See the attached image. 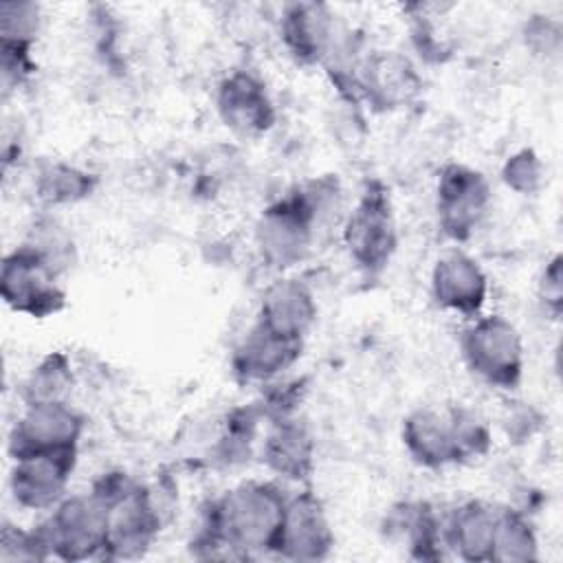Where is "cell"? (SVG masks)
Masks as SVG:
<instances>
[{
  "label": "cell",
  "instance_id": "cell-10",
  "mask_svg": "<svg viewBox=\"0 0 563 563\" xmlns=\"http://www.w3.org/2000/svg\"><path fill=\"white\" fill-rule=\"evenodd\" d=\"M79 449L42 451L11 457L9 490L24 510H53L66 495L77 468Z\"/></svg>",
  "mask_w": 563,
  "mask_h": 563
},
{
  "label": "cell",
  "instance_id": "cell-15",
  "mask_svg": "<svg viewBox=\"0 0 563 563\" xmlns=\"http://www.w3.org/2000/svg\"><path fill=\"white\" fill-rule=\"evenodd\" d=\"M422 88L416 66L398 51L365 53L358 66V99L389 112L411 103Z\"/></svg>",
  "mask_w": 563,
  "mask_h": 563
},
{
  "label": "cell",
  "instance_id": "cell-16",
  "mask_svg": "<svg viewBox=\"0 0 563 563\" xmlns=\"http://www.w3.org/2000/svg\"><path fill=\"white\" fill-rule=\"evenodd\" d=\"M279 35L288 55L301 66H321L341 31L323 2H288L282 9Z\"/></svg>",
  "mask_w": 563,
  "mask_h": 563
},
{
  "label": "cell",
  "instance_id": "cell-26",
  "mask_svg": "<svg viewBox=\"0 0 563 563\" xmlns=\"http://www.w3.org/2000/svg\"><path fill=\"white\" fill-rule=\"evenodd\" d=\"M504 185L519 196H534L541 191L545 180V167L532 147L512 152L501 165Z\"/></svg>",
  "mask_w": 563,
  "mask_h": 563
},
{
  "label": "cell",
  "instance_id": "cell-30",
  "mask_svg": "<svg viewBox=\"0 0 563 563\" xmlns=\"http://www.w3.org/2000/svg\"><path fill=\"white\" fill-rule=\"evenodd\" d=\"M539 418L537 411L532 407H517L515 411H510V416L504 420L506 422V429H508V435L512 438H530L537 429V424H526V420H534Z\"/></svg>",
  "mask_w": 563,
  "mask_h": 563
},
{
  "label": "cell",
  "instance_id": "cell-4",
  "mask_svg": "<svg viewBox=\"0 0 563 563\" xmlns=\"http://www.w3.org/2000/svg\"><path fill=\"white\" fill-rule=\"evenodd\" d=\"M466 367L495 389H517L526 372V345L517 325L504 314H477L460 336Z\"/></svg>",
  "mask_w": 563,
  "mask_h": 563
},
{
  "label": "cell",
  "instance_id": "cell-8",
  "mask_svg": "<svg viewBox=\"0 0 563 563\" xmlns=\"http://www.w3.org/2000/svg\"><path fill=\"white\" fill-rule=\"evenodd\" d=\"M493 202L488 178L464 163H446L435 183V216L444 238L466 242L484 222Z\"/></svg>",
  "mask_w": 563,
  "mask_h": 563
},
{
  "label": "cell",
  "instance_id": "cell-12",
  "mask_svg": "<svg viewBox=\"0 0 563 563\" xmlns=\"http://www.w3.org/2000/svg\"><path fill=\"white\" fill-rule=\"evenodd\" d=\"M334 550V530L321 497L312 488H301L286 501L284 526L275 556L286 561H323Z\"/></svg>",
  "mask_w": 563,
  "mask_h": 563
},
{
  "label": "cell",
  "instance_id": "cell-25",
  "mask_svg": "<svg viewBox=\"0 0 563 563\" xmlns=\"http://www.w3.org/2000/svg\"><path fill=\"white\" fill-rule=\"evenodd\" d=\"M42 29L40 4L2 2L0 4V51L7 55L31 57V48Z\"/></svg>",
  "mask_w": 563,
  "mask_h": 563
},
{
  "label": "cell",
  "instance_id": "cell-22",
  "mask_svg": "<svg viewBox=\"0 0 563 563\" xmlns=\"http://www.w3.org/2000/svg\"><path fill=\"white\" fill-rule=\"evenodd\" d=\"M537 559H539V537L528 515L510 506L497 508L490 561L530 563Z\"/></svg>",
  "mask_w": 563,
  "mask_h": 563
},
{
  "label": "cell",
  "instance_id": "cell-24",
  "mask_svg": "<svg viewBox=\"0 0 563 563\" xmlns=\"http://www.w3.org/2000/svg\"><path fill=\"white\" fill-rule=\"evenodd\" d=\"M95 189H97L95 174L64 161L46 163L35 178V196L46 207L81 202L90 198Z\"/></svg>",
  "mask_w": 563,
  "mask_h": 563
},
{
  "label": "cell",
  "instance_id": "cell-11",
  "mask_svg": "<svg viewBox=\"0 0 563 563\" xmlns=\"http://www.w3.org/2000/svg\"><path fill=\"white\" fill-rule=\"evenodd\" d=\"M84 429L86 418L70 405V400L24 405L9 433L7 451L9 457H15L24 453L79 449Z\"/></svg>",
  "mask_w": 563,
  "mask_h": 563
},
{
  "label": "cell",
  "instance_id": "cell-2",
  "mask_svg": "<svg viewBox=\"0 0 563 563\" xmlns=\"http://www.w3.org/2000/svg\"><path fill=\"white\" fill-rule=\"evenodd\" d=\"M339 183L319 176L273 200L255 222V249L264 266L286 273L312 249L321 220L336 207Z\"/></svg>",
  "mask_w": 563,
  "mask_h": 563
},
{
  "label": "cell",
  "instance_id": "cell-23",
  "mask_svg": "<svg viewBox=\"0 0 563 563\" xmlns=\"http://www.w3.org/2000/svg\"><path fill=\"white\" fill-rule=\"evenodd\" d=\"M75 385L73 365L66 352L55 350L40 358L20 385V400L24 405L62 402L70 398Z\"/></svg>",
  "mask_w": 563,
  "mask_h": 563
},
{
  "label": "cell",
  "instance_id": "cell-19",
  "mask_svg": "<svg viewBox=\"0 0 563 563\" xmlns=\"http://www.w3.org/2000/svg\"><path fill=\"white\" fill-rule=\"evenodd\" d=\"M262 462L277 477L306 484L317 466V442L310 427L295 413L271 420L262 444Z\"/></svg>",
  "mask_w": 563,
  "mask_h": 563
},
{
  "label": "cell",
  "instance_id": "cell-27",
  "mask_svg": "<svg viewBox=\"0 0 563 563\" xmlns=\"http://www.w3.org/2000/svg\"><path fill=\"white\" fill-rule=\"evenodd\" d=\"M0 559L2 561H44L48 559L35 528L22 530L13 523H2L0 532Z\"/></svg>",
  "mask_w": 563,
  "mask_h": 563
},
{
  "label": "cell",
  "instance_id": "cell-18",
  "mask_svg": "<svg viewBox=\"0 0 563 563\" xmlns=\"http://www.w3.org/2000/svg\"><path fill=\"white\" fill-rule=\"evenodd\" d=\"M317 314L319 306L312 288L299 277L282 275L264 288L255 323L279 336L303 341L312 330Z\"/></svg>",
  "mask_w": 563,
  "mask_h": 563
},
{
  "label": "cell",
  "instance_id": "cell-6",
  "mask_svg": "<svg viewBox=\"0 0 563 563\" xmlns=\"http://www.w3.org/2000/svg\"><path fill=\"white\" fill-rule=\"evenodd\" d=\"M343 246L354 266L365 275H380L396 249L398 224L389 189L380 180H367L356 205L343 222Z\"/></svg>",
  "mask_w": 563,
  "mask_h": 563
},
{
  "label": "cell",
  "instance_id": "cell-3",
  "mask_svg": "<svg viewBox=\"0 0 563 563\" xmlns=\"http://www.w3.org/2000/svg\"><path fill=\"white\" fill-rule=\"evenodd\" d=\"M108 510L106 561H128L143 556L158 537L165 510L154 497V488L134 482L121 471L103 473L90 488Z\"/></svg>",
  "mask_w": 563,
  "mask_h": 563
},
{
  "label": "cell",
  "instance_id": "cell-17",
  "mask_svg": "<svg viewBox=\"0 0 563 563\" xmlns=\"http://www.w3.org/2000/svg\"><path fill=\"white\" fill-rule=\"evenodd\" d=\"M303 352V341L279 336L260 323L240 339L231 354V372L240 383L271 385L282 378Z\"/></svg>",
  "mask_w": 563,
  "mask_h": 563
},
{
  "label": "cell",
  "instance_id": "cell-5",
  "mask_svg": "<svg viewBox=\"0 0 563 563\" xmlns=\"http://www.w3.org/2000/svg\"><path fill=\"white\" fill-rule=\"evenodd\" d=\"M35 532L48 559H103L108 541L106 504L92 490L66 495L51 515L35 526Z\"/></svg>",
  "mask_w": 563,
  "mask_h": 563
},
{
  "label": "cell",
  "instance_id": "cell-9",
  "mask_svg": "<svg viewBox=\"0 0 563 563\" xmlns=\"http://www.w3.org/2000/svg\"><path fill=\"white\" fill-rule=\"evenodd\" d=\"M462 405L418 407L402 418L400 438L409 457L429 471L464 464V446L460 431Z\"/></svg>",
  "mask_w": 563,
  "mask_h": 563
},
{
  "label": "cell",
  "instance_id": "cell-1",
  "mask_svg": "<svg viewBox=\"0 0 563 563\" xmlns=\"http://www.w3.org/2000/svg\"><path fill=\"white\" fill-rule=\"evenodd\" d=\"M288 495L275 482H242L211 499L191 552L200 559H251L275 554Z\"/></svg>",
  "mask_w": 563,
  "mask_h": 563
},
{
  "label": "cell",
  "instance_id": "cell-20",
  "mask_svg": "<svg viewBox=\"0 0 563 563\" xmlns=\"http://www.w3.org/2000/svg\"><path fill=\"white\" fill-rule=\"evenodd\" d=\"M383 530L389 539L405 545L407 554L416 561H438L446 550L442 519L422 499H402L389 506Z\"/></svg>",
  "mask_w": 563,
  "mask_h": 563
},
{
  "label": "cell",
  "instance_id": "cell-29",
  "mask_svg": "<svg viewBox=\"0 0 563 563\" xmlns=\"http://www.w3.org/2000/svg\"><path fill=\"white\" fill-rule=\"evenodd\" d=\"M526 44L537 53V55H556L561 48V24L550 20L548 15H532L526 22L523 31Z\"/></svg>",
  "mask_w": 563,
  "mask_h": 563
},
{
  "label": "cell",
  "instance_id": "cell-14",
  "mask_svg": "<svg viewBox=\"0 0 563 563\" xmlns=\"http://www.w3.org/2000/svg\"><path fill=\"white\" fill-rule=\"evenodd\" d=\"M429 286L438 308L468 319L482 312L490 292L482 264L460 249L446 251L433 262Z\"/></svg>",
  "mask_w": 563,
  "mask_h": 563
},
{
  "label": "cell",
  "instance_id": "cell-13",
  "mask_svg": "<svg viewBox=\"0 0 563 563\" xmlns=\"http://www.w3.org/2000/svg\"><path fill=\"white\" fill-rule=\"evenodd\" d=\"M216 112L231 132L249 139L266 134L277 119L266 84L244 68L231 70L218 84Z\"/></svg>",
  "mask_w": 563,
  "mask_h": 563
},
{
  "label": "cell",
  "instance_id": "cell-7",
  "mask_svg": "<svg viewBox=\"0 0 563 563\" xmlns=\"http://www.w3.org/2000/svg\"><path fill=\"white\" fill-rule=\"evenodd\" d=\"M53 264L29 242L9 251L0 268L2 301L31 319H46L66 306V292L59 286Z\"/></svg>",
  "mask_w": 563,
  "mask_h": 563
},
{
  "label": "cell",
  "instance_id": "cell-21",
  "mask_svg": "<svg viewBox=\"0 0 563 563\" xmlns=\"http://www.w3.org/2000/svg\"><path fill=\"white\" fill-rule=\"evenodd\" d=\"M497 508L482 499H466L442 521L444 545L468 563H488Z\"/></svg>",
  "mask_w": 563,
  "mask_h": 563
},
{
  "label": "cell",
  "instance_id": "cell-28",
  "mask_svg": "<svg viewBox=\"0 0 563 563\" xmlns=\"http://www.w3.org/2000/svg\"><path fill=\"white\" fill-rule=\"evenodd\" d=\"M537 297L543 308V312L552 319L561 317L563 310V257L561 253H554L537 282Z\"/></svg>",
  "mask_w": 563,
  "mask_h": 563
}]
</instances>
